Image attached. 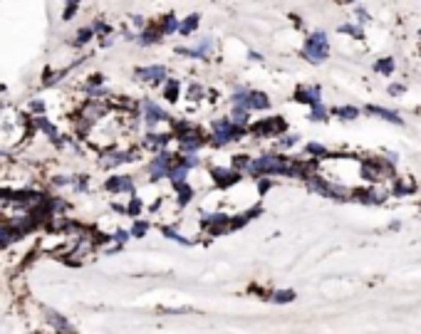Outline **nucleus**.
<instances>
[{
  "instance_id": "obj_30",
  "label": "nucleus",
  "mask_w": 421,
  "mask_h": 334,
  "mask_svg": "<svg viewBox=\"0 0 421 334\" xmlns=\"http://www.w3.org/2000/svg\"><path fill=\"white\" fill-rule=\"evenodd\" d=\"M292 144H295V139H292V136H285V139H280V146H283V148H290Z\"/></svg>"
},
{
  "instance_id": "obj_8",
  "label": "nucleus",
  "mask_w": 421,
  "mask_h": 334,
  "mask_svg": "<svg viewBox=\"0 0 421 334\" xmlns=\"http://www.w3.org/2000/svg\"><path fill=\"white\" fill-rule=\"evenodd\" d=\"M107 191H124V193H132L134 191V184H132V178H127V176H116V178H109L107 181Z\"/></svg>"
},
{
  "instance_id": "obj_15",
  "label": "nucleus",
  "mask_w": 421,
  "mask_h": 334,
  "mask_svg": "<svg viewBox=\"0 0 421 334\" xmlns=\"http://www.w3.org/2000/svg\"><path fill=\"white\" fill-rule=\"evenodd\" d=\"M35 127H40V129L45 131V134H47L50 139H57V129H55V127H52V124H50L47 119H42V116H38V119H35Z\"/></svg>"
},
{
  "instance_id": "obj_13",
  "label": "nucleus",
  "mask_w": 421,
  "mask_h": 334,
  "mask_svg": "<svg viewBox=\"0 0 421 334\" xmlns=\"http://www.w3.org/2000/svg\"><path fill=\"white\" fill-rule=\"evenodd\" d=\"M18 235H20L18 230H13L10 225L0 223V248H3V245H8V242H10V240H15Z\"/></svg>"
},
{
  "instance_id": "obj_31",
  "label": "nucleus",
  "mask_w": 421,
  "mask_h": 334,
  "mask_svg": "<svg viewBox=\"0 0 421 334\" xmlns=\"http://www.w3.org/2000/svg\"><path fill=\"white\" fill-rule=\"evenodd\" d=\"M114 238H116V240H119V242H124V240H127V238H129V233H124V230H119V233H116Z\"/></svg>"
},
{
  "instance_id": "obj_10",
  "label": "nucleus",
  "mask_w": 421,
  "mask_h": 334,
  "mask_svg": "<svg viewBox=\"0 0 421 334\" xmlns=\"http://www.w3.org/2000/svg\"><path fill=\"white\" fill-rule=\"evenodd\" d=\"M213 178H216V184L218 186H230V184H235L240 176H238L235 171H221V168H213Z\"/></svg>"
},
{
  "instance_id": "obj_29",
  "label": "nucleus",
  "mask_w": 421,
  "mask_h": 334,
  "mask_svg": "<svg viewBox=\"0 0 421 334\" xmlns=\"http://www.w3.org/2000/svg\"><path fill=\"white\" fill-rule=\"evenodd\" d=\"M181 164H184V166H196V156H184V159H181Z\"/></svg>"
},
{
  "instance_id": "obj_35",
  "label": "nucleus",
  "mask_w": 421,
  "mask_h": 334,
  "mask_svg": "<svg viewBox=\"0 0 421 334\" xmlns=\"http://www.w3.org/2000/svg\"><path fill=\"white\" fill-rule=\"evenodd\" d=\"M0 92H5V87H3V84H0Z\"/></svg>"
},
{
  "instance_id": "obj_28",
  "label": "nucleus",
  "mask_w": 421,
  "mask_h": 334,
  "mask_svg": "<svg viewBox=\"0 0 421 334\" xmlns=\"http://www.w3.org/2000/svg\"><path fill=\"white\" fill-rule=\"evenodd\" d=\"M132 233H134L136 238H139V235H144V233H146V223H136V225H134V230H132Z\"/></svg>"
},
{
  "instance_id": "obj_23",
  "label": "nucleus",
  "mask_w": 421,
  "mask_h": 334,
  "mask_svg": "<svg viewBox=\"0 0 421 334\" xmlns=\"http://www.w3.org/2000/svg\"><path fill=\"white\" fill-rule=\"evenodd\" d=\"M250 164H253V161H250L248 156H235V159H233V168H240V171H248Z\"/></svg>"
},
{
  "instance_id": "obj_24",
  "label": "nucleus",
  "mask_w": 421,
  "mask_h": 334,
  "mask_svg": "<svg viewBox=\"0 0 421 334\" xmlns=\"http://www.w3.org/2000/svg\"><path fill=\"white\" fill-rule=\"evenodd\" d=\"M292 297H295V292H290V290H283V292H275L273 295V302H292Z\"/></svg>"
},
{
  "instance_id": "obj_34",
  "label": "nucleus",
  "mask_w": 421,
  "mask_h": 334,
  "mask_svg": "<svg viewBox=\"0 0 421 334\" xmlns=\"http://www.w3.org/2000/svg\"><path fill=\"white\" fill-rule=\"evenodd\" d=\"M389 92H392V94H402L404 87H402V84H394V87H389Z\"/></svg>"
},
{
  "instance_id": "obj_18",
  "label": "nucleus",
  "mask_w": 421,
  "mask_h": 334,
  "mask_svg": "<svg viewBox=\"0 0 421 334\" xmlns=\"http://www.w3.org/2000/svg\"><path fill=\"white\" fill-rule=\"evenodd\" d=\"M374 70L382 74H392L394 72V59H379V62L374 65Z\"/></svg>"
},
{
  "instance_id": "obj_27",
  "label": "nucleus",
  "mask_w": 421,
  "mask_h": 334,
  "mask_svg": "<svg viewBox=\"0 0 421 334\" xmlns=\"http://www.w3.org/2000/svg\"><path fill=\"white\" fill-rule=\"evenodd\" d=\"M139 210H141V201H139V198H134V201L129 203V213H132V216H136Z\"/></svg>"
},
{
  "instance_id": "obj_1",
  "label": "nucleus",
  "mask_w": 421,
  "mask_h": 334,
  "mask_svg": "<svg viewBox=\"0 0 421 334\" xmlns=\"http://www.w3.org/2000/svg\"><path fill=\"white\" fill-rule=\"evenodd\" d=\"M327 55H329L327 35L325 33H315V35L305 42V57L312 59V62H322V59H327Z\"/></svg>"
},
{
  "instance_id": "obj_22",
  "label": "nucleus",
  "mask_w": 421,
  "mask_h": 334,
  "mask_svg": "<svg viewBox=\"0 0 421 334\" xmlns=\"http://www.w3.org/2000/svg\"><path fill=\"white\" fill-rule=\"evenodd\" d=\"M159 35H161L159 30H146V33H141V37H139V40H141V45H152V42H156V40H159Z\"/></svg>"
},
{
  "instance_id": "obj_4",
  "label": "nucleus",
  "mask_w": 421,
  "mask_h": 334,
  "mask_svg": "<svg viewBox=\"0 0 421 334\" xmlns=\"http://www.w3.org/2000/svg\"><path fill=\"white\" fill-rule=\"evenodd\" d=\"M171 166H173V159L169 156V154H161V156H156V159L152 161V166H149V171H152V178H161V176H169Z\"/></svg>"
},
{
  "instance_id": "obj_9",
  "label": "nucleus",
  "mask_w": 421,
  "mask_h": 334,
  "mask_svg": "<svg viewBox=\"0 0 421 334\" xmlns=\"http://www.w3.org/2000/svg\"><path fill=\"white\" fill-rule=\"evenodd\" d=\"M141 107H144V111H146V124H149V127H154V124H156V122H161V119H169V116H166V111L159 109L154 102H144Z\"/></svg>"
},
{
  "instance_id": "obj_11",
  "label": "nucleus",
  "mask_w": 421,
  "mask_h": 334,
  "mask_svg": "<svg viewBox=\"0 0 421 334\" xmlns=\"http://www.w3.org/2000/svg\"><path fill=\"white\" fill-rule=\"evenodd\" d=\"M248 107H250V109H268V107H270L268 94H263V92H250Z\"/></svg>"
},
{
  "instance_id": "obj_21",
  "label": "nucleus",
  "mask_w": 421,
  "mask_h": 334,
  "mask_svg": "<svg viewBox=\"0 0 421 334\" xmlns=\"http://www.w3.org/2000/svg\"><path fill=\"white\" fill-rule=\"evenodd\" d=\"M92 35H95V27H84V30H79L77 37H75V45H84V42H87Z\"/></svg>"
},
{
  "instance_id": "obj_26",
  "label": "nucleus",
  "mask_w": 421,
  "mask_h": 334,
  "mask_svg": "<svg viewBox=\"0 0 421 334\" xmlns=\"http://www.w3.org/2000/svg\"><path fill=\"white\" fill-rule=\"evenodd\" d=\"M178 27H181V25H178L173 18H166V25L161 27V33H173V30H178Z\"/></svg>"
},
{
  "instance_id": "obj_17",
  "label": "nucleus",
  "mask_w": 421,
  "mask_h": 334,
  "mask_svg": "<svg viewBox=\"0 0 421 334\" xmlns=\"http://www.w3.org/2000/svg\"><path fill=\"white\" fill-rule=\"evenodd\" d=\"M166 141H169V134H149V139H146V144L154 148H161Z\"/></svg>"
},
{
  "instance_id": "obj_3",
  "label": "nucleus",
  "mask_w": 421,
  "mask_h": 334,
  "mask_svg": "<svg viewBox=\"0 0 421 334\" xmlns=\"http://www.w3.org/2000/svg\"><path fill=\"white\" fill-rule=\"evenodd\" d=\"M178 144H181V151H186V154H193L196 148H201L203 144H206V141H203V136H201L198 131L189 129V131H184V134H181Z\"/></svg>"
},
{
  "instance_id": "obj_7",
  "label": "nucleus",
  "mask_w": 421,
  "mask_h": 334,
  "mask_svg": "<svg viewBox=\"0 0 421 334\" xmlns=\"http://www.w3.org/2000/svg\"><path fill=\"white\" fill-rule=\"evenodd\" d=\"M107 111L104 104H99V102H89V104H84V109H82V119L84 122H97V119H102V114Z\"/></svg>"
},
{
  "instance_id": "obj_32",
  "label": "nucleus",
  "mask_w": 421,
  "mask_h": 334,
  "mask_svg": "<svg viewBox=\"0 0 421 334\" xmlns=\"http://www.w3.org/2000/svg\"><path fill=\"white\" fill-rule=\"evenodd\" d=\"M33 109L38 111V114H42V111H45V104H42V102H33Z\"/></svg>"
},
{
  "instance_id": "obj_20",
  "label": "nucleus",
  "mask_w": 421,
  "mask_h": 334,
  "mask_svg": "<svg viewBox=\"0 0 421 334\" xmlns=\"http://www.w3.org/2000/svg\"><path fill=\"white\" fill-rule=\"evenodd\" d=\"M337 116H340V119H357V116H359V109H354V107H340V109H337Z\"/></svg>"
},
{
  "instance_id": "obj_2",
  "label": "nucleus",
  "mask_w": 421,
  "mask_h": 334,
  "mask_svg": "<svg viewBox=\"0 0 421 334\" xmlns=\"http://www.w3.org/2000/svg\"><path fill=\"white\" fill-rule=\"evenodd\" d=\"M253 173H285L287 171V159L283 156H263V159H255L250 164Z\"/></svg>"
},
{
  "instance_id": "obj_14",
  "label": "nucleus",
  "mask_w": 421,
  "mask_h": 334,
  "mask_svg": "<svg viewBox=\"0 0 421 334\" xmlns=\"http://www.w3.org/2000/svg\"><path fill=\"white\" fill-rule=\"evenodd\" d=\"M369 111H372V114H377V116H382V119H386V122H392V124H402V119H399L394 111H389V109H382V107H369Z\"/></svg>"
},
{
  "instance_id": "obj_25",
  "label": "nucleus",
  "mask_w": 421,
  "mask_h": 334,
  "mask_svg": "<svg viewBox=\"0 0 421 334\" xmlns=\"http://www.w3.org/2000/svg\"><path fill=\"white\" fill-rule=\"evenodd\" d=\"M164 94H166V99H176V94H178V82H169V87H166V89H164Z\"/></svg>"
},
{
  "instance_id": "obj_33",
  "label": "nucleus",
  "mask_w": 421,
  "mask_h": 334,
  "mask_svg": "<svg viewBox=\"0 0 421 334\" xmlns=\"http://www.w3.org/2000/svg\"><path fill=\"white\" fill-rule=\"evenodd\" d=\"M310 151H312V154H325V148L317 146V144H310Z\"/></svg>"
},
{
  "instance_id": "obj_16",
  "label": "nucleus",
  "mask_w": 421,
  "mask_h": 334,
  "mask_svg": "<svg viewBox=\"0 0 421 334\" xmlns=\"http://www.w3.org/2000/svg\"><path fill=\"white\" fill-rule=\"evenodd\" d=\"M310 119H312V122H325V119H327V109L322 107V102H315V104H312V114H310Z\"/></svg>"
},
{
  "instance_id": "obj_6",
  "label": "nucleus",
  "mask_w": 421,
  "mask_h": 334,
  "mask_svg": "<svg viewBox=\"0 0 421 334\" xmlns=\"http://www.w3.org/2000/svg\"><path fill=\"white\" fill-rule=\"evenodd\" d=\"M136 77H139L141 82L159 84V82L166 77V70H164V67H144V70H136Z\"/></svg>"
},
{
  "instance_id": "obj_19",
  "label": "nucleus",
  "mask_w": 421,
  "mask_h": 334,
  "mask_svg": "<svg viewBox=\"0 0 421 334\" xmlns=\"http://www.w3.org/2000/svg\"><path fill=\"white\" fill-rule=\"evenodd\" d=\"M196 25H198V15H189V18L184 20V25H181L178 30H181V35H189Z\"/></svg>"
},
{
  "instance_id": "obj_12",
  "label": "nucleus",
  "mask_w": 421,
  "mask_h": 334,
  "mask_svg": "<svg viewBox=\"0 0 421 334\" xmlns=\"http://www.w3.org/2000/svg\"><path fill=\"white\" fill-rule=\"evenodd\" d=\"M45 315H47V319H50V324H55V327H57V329H62V332H72V329H75L70 322H65V317L57 315V312H52V310H47Z\"/></svg>"
},
{
  "instance_id": "obj_5",
  "label": "nucleus",
  "mask_w": 421,
  "mask_h": 334,
  "mask_svg": "<svg viewBox=\"0 0 421 334\" xmlns=\"http://www.w3.org/2000/svg\"><path fill=\"white\" fill-rule=\"evenodd\" d=\"M253 131H255L258 136H263V134H280V131H285V122H283L280 116H275V119H265L263 124H255Z\"/></svg>"
}]
</instances>
